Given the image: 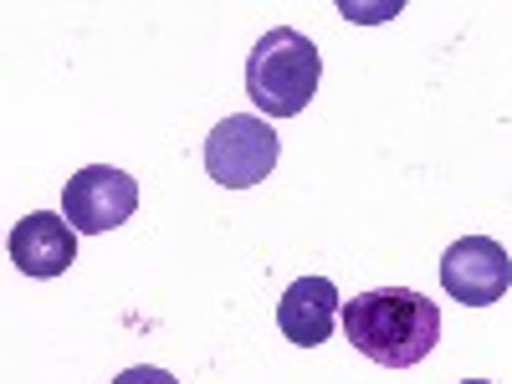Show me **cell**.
I'll return each mask as SVG.
<instances>
[{"instance_id": "1", "label": "cell", "mask_w": 512, "mask_h": 384, "mask_svg": "<svg viewBox=\"0 0 512 384\" xmlns=\"http://www.w3.org/2000/svg\"><path fill=\"white\" fill-rule=\"evenodd\" d=\"M344 338L384 369H415L420 359H431L441 344V308L431 297H420L410 287H374L359 292L338 313Z\"/></svg>"}, {"instance_id": "2", "label": "cell", "mask_w": 512, "mask_h": 384, "mask_svg": "<svg viewBox=\"0 0 512 384\" xmlns=\"http://www.w3.org/2000/svg\"><path fill=\"white\" fill-rule=\"evenodd\" d=\"M323 77L318 47L297 26H272L246 57V98L267 118H297Z\"/></svg>"}, {"instance_id": "3", "label": "cell", "mask_w": 512, "mask_h": 384, "mask_svg": "<svg viewBox=\"0 0 512 384\" xmlns=\"http://www.w3.org/2000/svg\"><path fill=\"white\" fill-rule=\"evenodd\" d=\"M277 154H282V139L267 118L231 113L205 139V175L221 190H251L277 169Z\"/></svg>"}, {"instance_id": "4", "label": "cell", "mask_w": 512, "mask_h": 384, "mask_svg": "<svg viewBox=\"0 0 512 384\" xmlns=\"http://www.w3.org/2000/svg\"><path fill=\"white\" fill-rule=\"evenodd\" d=\"M134 210H139V180L113 169V164L77 169V175L67 180V190H62V216L82 236L118 231L123 221H134Z\"/></svg>"}, {"instance_id": "5", "label": "cell", "mask_w": 512, "mask_h": 384, "mask_svg": "<svg viewBox=\"0 0 512 384\" xmlns=\"http://www.w3.org/2000/svg\"><path fill=\"white\" fill-rule=\"evenodd\" d=\"M441 287L466 308H492L512 287V256L492 236H461L441 256Z\"/></svg>"}, {"instance_id": "6", "label": "cell", "mask_w": 512, "mask_h": 384, "mask_svg": "<svg viewBox=\"0 0 512 384\" xmlns=\"http://www.w3.org/2000/svg\"><path fill=\"white\" fill-rule=\"evenodd\" d=\"M11 262L21 277H62L77 262V231L57 210H36L11 231Z\"/></svg>"}, {"instance_id": "7", "label": "cell", "mask_w": 512, "mask_h": 384, "mask_svg": "<svg viewBox=\"0 0 512 384\" xmlns=\"http://www.w3.org/2000/svg\"><path fill=\"white\" fill-rule=\"evenodd\" d=\"M338 303H344V297H338V287H333L328 277H297V282L282 292V303H277V328H282V338H287V344H297V349L328 344L338 313H344Z\"/></svg>"}, {"instance_id": "8", "label": "cell", "mask_w": 512, "mask_h": 384, "mask_svg": "<svg viewBox=\"0 0 512 384\" xmlns=\"http://www.w3.org/2000/svg\"><path fill=\"white\" fill-rule=\"evenodd\" d=\"M113 384H180L169 369H154V364H134V369H123Z\"/></svg>"}, {"instance_id": "9", "label": "cell", "mask_w": 512, "mask_h": 384, "mask_svg": "<svg viewBox=\"0 0 512 384\" xmlns=\"http://www.w3.org/2000/svg\"><path fill=\"white\" fill-rule=\"evenodd\" d=\"M338 11L354 16V21H384V16H400V0H390V6H354V0H338Z\"/></svg>"}, {"instance_id": "10", "label": "cell", "mask_w": 512, "mask_h": 384, "mask_svg": "<svg viewBox=\"0 0 512 384\" xmlns=\"http://www.w3.org/2000/svg\"><path fill=\"white\" fill-rule=\"evenodd\" d=\"M461 384H492V379H461Z\"/></svg>"}]
</instances>
